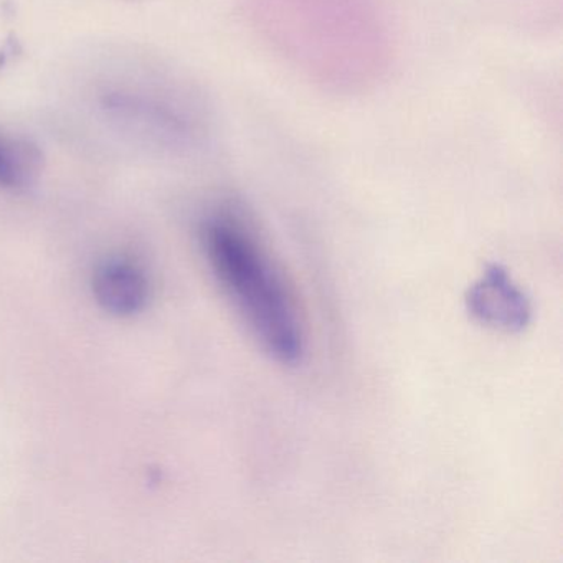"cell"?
Returning <instances> with one entry per match:
<instances>
[{
	"label": "cell",
	"mask_w": 563,
	"mask_h": 563,
	"mask_svg": "<svg viewBox=\"0 0 563 563\" xmlns=\"http://www.w3.org/2000/svg\"><path fill=\"white\" fill-rule=\"evenodd\" d=\"M253 22L286 64L332 93L367 90L390 64L378 0H253Z\"/></svg>",
	"instance_id": "obj_1"
},
{
	"label": "cell",
	"mask_w": 563,
	"mask_h": 563,
	"mask_svg": "<svg viewBox=\"0 0 563 563\" xmlns=\"http://www.w3.org/2000/svg\"><path fill=\"white\" fill-rule=\"evenodd\" d=\"M41 154L21 137L0 133V187L22 189L37 176Z\"/></svg>",
	"instance_id": "obj_5"
},
{
	"label": "cell",
	"mask_w": 563,
	"mask_h": 563,
	"mask_svg": "<svg viewBox=\"0 0 563 563\" xmlns=\"http://www.w3.org/2000/svg\"><path fill=\"white\" fill-rule=\"evenodd\" d=\"M200 240L213 276L260 345L279 364L301 362L306 339L298 306L245 217L217 210L202 223Z\"/></svg>",
	"instance_id": "obj_2"
},
{
	"label": "cell",
	"mask_w": 563,
	"mask_h": 563,
	"mask_svg": "<svg viewBox=\"0 0 563 563\" xmlns=\"http://www.w3.org/2000/svg\"><path fill=\"white\" fill-rule=\"evenodd\" d=\"M93 292L111 314L133 316L150 301V282L136 263L108 260L95 272Z\"/></svg>",
	"instance_id": "obj_4"
},
{
	"label": "cell",
	"mask_w": 563,
	"mask_h": 563,
	"mask_svg": "<svg viewBox=\"0 0 563 563\" xmlns=\"http://www.w3.org/2000/svg\"><path fill=\"white\" fill-rule=\"evenodd\" d=\"M466 306L481 324L504 332L523 331L532 318L529 299L499 265L487 266L483 278L467 289Z\"/></svg>",
	"instance_id": "obj_3"
}]
</instances>
